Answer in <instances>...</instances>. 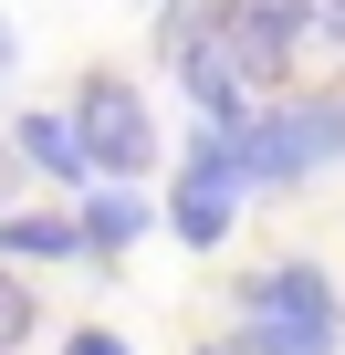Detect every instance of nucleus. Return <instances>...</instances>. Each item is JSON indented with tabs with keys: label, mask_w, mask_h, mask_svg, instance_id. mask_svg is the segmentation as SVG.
I'll return each mask as SVG.
<instances>
[{
	"label": "nucleus",
	"mask_w": 345,
	"mask_h": 355,
	"mask_svg": "<svg viewBox=\"0 0 345 355\" xmlns=\"http://www.w3.org/2000/svg\"><path fill=\"white\" fill-rule=\"evenodd\" d=\"M241 209H251V178H241V146H230V125H199V136L178 146V167L157 178V220L178 230L189 251H220V241L241 230Z\"/></svg>",
	"instance_id": "7ed1b4c3"
},
{
	"label": "nucleus",
	"mask_w": 345,
	"mask_h": 355,
	"mask_svg": "<svg viewBox=\"0 0 345 355\" xmlns=\"http://www.w3.org/2000/svg\"><path fill=\"white\" fill-rule=\"evenodd\" d=\"M210 355H220V345H210Z\"/></svg>",
	"instance_id": "4468645a"
},
{
	"label": "nucleus",
	"mask_w": 345,
	"mask_h": 355,
	"mask_svg": "<svg viewBox=\"0 0 345 355\" xmlns=\"http://www.w3.org/2000/svg\"><path fill=\"white\" fill-rule=\"evenodd\" d=\"M53 355H136V345H126V334H115V324H74V334H63V345H53Z\"/></svg>",
	"instance_id": "9d476101"
},
{
	"label": "nucleus",
	"mask_w": 345,
	"mask_h": 355,
	"mask_svg": "<svg viewBox=\"0 0 345 355\" xmlns=\"http://www.w3.org/2000/svg\"><path fill=\"white\" fill-rule=\"evenodd\" d=\"M146 230H157V189H115V178H94V189L74 199V241H84L94 272H115Z\"/></svg>",
	"instance_id": "39448f33"
},
{
	"label": "nucleus",
	"mask_w": 345,
	"mask_h": 355,
	"mask_svg": "<svg viewBox=\"0 0 345 355\" xmlns=\"http://www.w3.org/2000/svg\"><path fill=\"white\" fill-rule=\"evenodd\" d=\"M22 178H32V167H22V146L0 136V209H11V189H22Z\"/></svg>",
	"instance_id": "9b49d317"
},
{
	"label": "nucleus",
	"mask_w": 345,
	"mask_h": 355,
	"mask_svg": "<svg viewBox=\"0 0 345 355\" xmlns=\"http://www.w3.org/2000/svg\"><path fill=\"white\" fill-rule=\"evenodd\" d=\"M11 146H22V167H32V178H53V189H74V199L94 189V157H84V136H74V115H63V105H32V115L11 125Z\"/></svg>",
	"instance_id": "423d86ee"
},
{
	"label": "nucleus",
	"mask_w": 345,
	"mask_h": 355,
	"mask_svg": "<svg viewBox=\"0 0 345 355\" xmlns=\"http://www.w3.org/2000/svg\"><path fill=\"white\" fill-rule=\"evenodd\" d=\"M146 11H157V0H146Z\"/></svg>",
	"instance_id": "ddd939ff"
},
{
	"label": "nucleus",
	"mask_w": 345,
	"mask_h": 355,
	"mask_svg": "<svg viewBox=\"0 0 345 355\" xmlns=\"http://www.w3.org/2000/svg\"><path fill=\"white\" fill-rule=\"evenodd\" d=\"M230 324H314L345 334V282L324 272V251H272L230 282Z\"/></svg>",
	"instance_id": "20e7f679"
},
{
	"label": "nucleus",
	"mask_w": 345,
	"mask_h": 355,
	"mask_svg": "<svg viewBox=\"0 0 345 355\" xmlns=\"http://www.w3.org/2000/svg\"><path fill=\"white\" fill-rule=\"evenodd\" d=\"M241 178H251V199H283V189H314L324 167H345V84H283L262 94L241 125Z\"/></svg>",
	"instance_id": "f257e3e1"
},
{
	"label": "nucleus",
	"mask_w": 345,
	"mask_h": 355,
	"mask_svg": "<svg viewBox=\"0 0 345 355\" xmlns=\"http://www.w3.org/2000/svg\"><path fill=\"white\" fill-rule=\"evenodd\" d=\"M63 115H74L94 178H115V189H157V178H167V157H157V105H146V84H136L126 63H84Z\"/></svg>",
	"instance_id": "f03ea898"
},
{
	"label": "nucleus",
	"mask_w": 345,
	"mask_h": 355,
	"mask_svg": "<svg viewBox=\"0 0 345 355\" xmlns=\"http://www.w3.org/2000/svg\"><path fill=\"white\" fill-rule=\"evenodd\" d=\"M32 334H42V303H32V282H22L11 261H0V355H22Z\"/></svg>",
	"instance_id": "1a4fd4ad"
},
{
	"label": "nucleus",
	"mask_w": 345,
	"mask_h": 355,
	"mask_svg": "<svg viewBox=\"0 0 345 355\" xmlns=\"http://www.w3.org/2000/svg\"><path fill=\"white\" fill-rule=\"evenodd\" d=\"M11 63H22V32H11V21H0V84H11Z\"/></svg>",
	"instance_id": "f8f14e48"
},
{
	"label": "nucleus",
	"mask_w": 345,
	"mask_h": 355,
	"mask_svg": "<svg viewBox=\"0 0 345 355\" xmlns=\"http://www.w3.org/2000/svg\"><path fill=\"white\" fill-rule=\"evenodd\" d=\"M345 73V0H303V42H293V84H335Z\"/></svg>",
	"instance_id": "0eeeda50"
},
{
	"label": "nucleus",
	"mask_w": 345,
	"mask_h": 355,
	"mask_svg": "<svg viewBox=\"0 0 345 355\" xmlns=\"http://www.w3.org/2000/svg\"><path fill=\"white\" fill-rule=\"evenodd\" d=\"M220 355H345V334H314V324H230Z\"/></svg>",
	"instance_id": "6e6552de"
}]
</instances>
